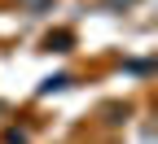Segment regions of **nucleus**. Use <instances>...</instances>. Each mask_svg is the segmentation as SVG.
<instances>
[{
    "label": "nucleus",
    "mask_w": 158,
    "mask_h": 144,
    "mask_svg": "<svg viewBox=\"0 0 158 144\" xmlns=\"http://www.w3.org/2000/svg\"><path fill=\"white\" fill-rule=\"evenodd\" d=\"M75 48V35L70 31H48L44 35V53H70Z\"/></svg>",
    "instance_id": "f257e3e1"
},
{
    "label": "nucleus",
    "mask_w": 158,
    "mask_h": 144,
    "mask_svg": "<svg viewBox=\"0 0 158 144\" xmlns=\"http://www.w3.org/2000/svg\"><path fill=\"white\" fill-rule=\"evenodd\" d=\"M70 88V74H53V79H44L40 83V96H48V92H66Z\"/></svg>",
    "instance_id": "f03ea898"
},
{
    "label": "nucleus",
    "mask_w": 158,
    "mask_h": 144,
    "mask_svg": "<svg viewBox=\"0 0 158 144\" xmlns=\"http://www.w3.org/2000/svg\"><path fill=\"white\" fill-rule=\"evenodd\" d=\"M106 5H110V9H132L136 0H106Z\"/></svg>",
    "instance_id": "7ed1b4c3"
},
{
    "label": "nucleus",
    "mask_w": 158,
    "mask_h": 144,
    "mask_svg": "<svg viewBox=\"0 0 158 144\" xmlns=\"http://www.w3.org/2000/svg\"><path fill=\"white\" fill-rule=\"evenodd\" d=\"M22 5H27V9H44L48 0H22Z\"/></svg>",
    "instance_id": "20e7f679"
}]
</instances>
